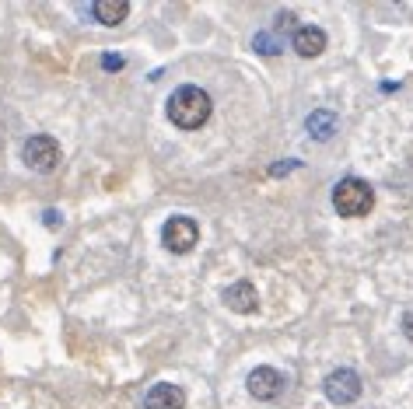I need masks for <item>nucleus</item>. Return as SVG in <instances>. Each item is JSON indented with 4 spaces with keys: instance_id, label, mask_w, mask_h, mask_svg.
I'll return each instance as SVG.
<instances>
[{
    "instance_id": "f257e3e1",
    "label": "nucleus",
    "mask_w": 413,
    "mask_h": 409,
    "mask_svg": "<svg viewBox=\"0 0 413 409\" xmlns=\"http://www.w3.org/2000/svg\"><path fill=\"white\" fill-rule=\"evenodd\" d=\"M168 119L179 126V130H200L207 119H210V112H214V102H210V95H207L204 88H197V84H183V88H175L172 95H168Z\"/></svg>"
},
{
    "instance_id": "f03ea898",
    "label": "nucleus",
    "mask_w": 413,
    "mask_h": 409,
    "mask_svg": "<svg viewBox=\"0 0 413 409\" xmlns=\"http://www.w3.org/2000/svg\"><path fill=\"white\" fill-rule=\"evenodd\" d=\"M333 206L340 217H368L375 210V189L364 179L347 175L333 186Z\"/></svg>"
},
{
    "instance_id": "7ed1b4c3",
    "label": "nucleus",
    "mask_w": 413,
    "mask_h": 409,
    "mask_svg": "<svg viewBox=\"0 0 413 409\" xmlns=\"http://www.w3.org/2000/svg\"><path fill=\"white\" fill-rule=\"evenodd\" d=\"M197 241H200V224H197L193 217L175 213V217H168V220H165V227H161V245H165L168 252L186 256V252H193V248H197Z\"/></svg>"
},
{
    "instance_id": "20e7f679",
    "label": "nucleus",
    "mask_w": 413,
    "mask_h": 409,
    "mask_svg": "<svg viewBox=\"0 0 413 409\" xmlns=\"http://www.w3.org/2000/svg\"><path fill=\"white\" fill-rule=\"evenodd\" d=\"M21 161H25L32 172H53V168L60 165V144H56L49 133L28 137L25 147H21Z\"/></svg>"
},
{
    "instance_id": "39448f33",
    "label": "nucleus",
    "mask_w": 413,
    "mask_h": 409,
    "mask_svg": "<svg viewBox=\"0 0 413 409\" xmlns=\"http://www.w3.org/2000/svg\"><path fill=\"white\" fill-rule=\"evenodd\" d=\"M322 392H326V399H329L333 406H350V403H357V396H361V378H357L350 367H336V371L326 378Z\"/></svg>"
},
{
    "instance_id": "423d86ee",
    "label": "nucleus",
    "mask_w": 413,
    "mask_h": 409,
    "mask_svg": "<svg viewBox=\"0 0 413 409\" xmlns=\"http://www.w3.org/2000/svg\"><path fill=\"white\" fill-rule=\"evenodd\" d=\"M245 389H249V396L252 399H259V403H270V399H277L281 392H284V375L277 371V367H252L249 371V382H245Z\"/></svg>"
},
{
    "instance_id": "0eeeda50",
    "label": "nucleus",
    "mask_w": 413,
    "mask_h": 409,
    "mask_svg": "<svg viewBox=\"0 0 413 409\" xmlns=\"http://www.w3.org/2000/svg\"><path fill=\"white\" fill-rule=\"evenodd\" d=\"M224 305L231 308V311H238V315H252L259 308V294H256V287L249 280H235L224 291Z\"/></svg>"
},
{
    "instance_id": "6e6552de",
    "label": "nucleus",
    "mask_w": 413,
    "mask_h": 409,
    "mask_svg": "<svg viewBox=\"0 0 413 409\" xmlns=\"http://www.w3.org/2000/svg\"><path fill=\"white\" fill-rule=\"evenodd\" d=\"M322 49H326V32H322V28L302 25V28L295 32V53H298V56L315 60V56H322Z\"/></svg>"
},
{
    "instance_id": "1a4fd4ad",
    "label": "nucleus",
    "mask_w": 413,
    "mask_h": 409,
    "mask_svg": "<svg viewBox=\"0 0 413 409\" xmlns=\"http://www.w3.org/2000/svg\"><path fill=\"white\" fill-rule=\"evenodd\" d=\"M144 406H147V409H183V406H186V392H183L179 385L161 382V385H154V389L147 392Z\"/></svg>"
},
{
    "instance_id": "9d476101",
    "label": "nucleus",
    "mask_w": 413,
    "mask_h": 409,
    "mask_svg": "<svg viewBox=\"0 0 413 409\" xmlns=\"http://www.w3.org/2000/svg\"><path fill=\"white\" fill-rule=\"evenodd\" d=\"M92 14H95V21H102V25H119V21L130 14V4H126V0H99V4L92 7Z\"/></svg>"
},
{
    "instance_id": "9b49d317",
    "label": "nucleus",
    "mask_w": 413,
    "mask_h": 409,
    "mask_svg": "<svg viewBox=\"0 0 413 409\" xmlns=\"http://www.w3.org/2000/svg\"><path fill=\"white\" fill-rule=\"evenodd\" d=\"M309 133L315 137V140H329V137L336 133V115H333L329 108L312 112V115H309Z\"/></svg>"
},
{
    "instance_id": "f8f14e48",
    "label": "nucleus",
    "mask_w": 413,
    "mask_h": 409,
    "mask_svg": "<svg viewBox=\"0 0 413 409\" xmlns=\"http://www.w3.org/2000/svg\"><path fill=\"white\" fill-rule=\"evenodd\" d=\"M252 46H256V53H263V56H277V53H281V42H277L270 32H259V35L252 39Z\"/></svg>"
},
{
    "instance_id": "ddd939ff",
    "label": "nucleus",
    "mask_w": 413,
    "mask_h": 409,
    "mask_svg": "<svg viewBox=\"0 0 413 409\" xmlns=\"http://www.w3.org/2000/svg\"><path fill=\"white\" fill-rule=\"evenodd\" d=\"M123 63H126V60H123L119 53H105V56H102V67H105V70H109V74H116V70H123Z\"/></svg>"
},
{
    "instance_id": "4468645a",
    "label": "nucleus",
    "mask_w": 413,
    "mask_h": 409,
    "mask_svg": "<svg viewBox=\"0 0 413 409\" xmlns=\"http://www.w3.org/2000/svg\"><path fill=\"white\" fill-rule=\"evenodd\" d=\"M291 168H302V161H281V165H273V168H270V175H288Z\"/></svg>"
},
{
    "instance_id": "2eb2a0df",
    "label": "nucleus",
    "mask_w": 413,
    "mask_h": 409,
    "mask_svg": "<svg viewBox=\"0 0 413 409\" xmlns=\"http://www.w3.org/2000/svg\"><path fill=\"white\" fill-rule=\"evenodd\" d=\"M403 332H407V336L413 339V308L407 311V315H403Z\"/></svg>"
},
{
    "instance_id": "dca6fc26",
    "label": "nucleus",
    "mask_w": 413,
    "mask_h": 409,
    "mask_svg": "<svg viewBox=\"0 0 413 409\" xmlns=\"http://www.w3.org/2000/svg\"><path fill=\"white\" fill-rule=\"evenodd\" d=\"M46 224H49V227H60V213H56V210H46Z\"/></svg>"
}]
</instances>
